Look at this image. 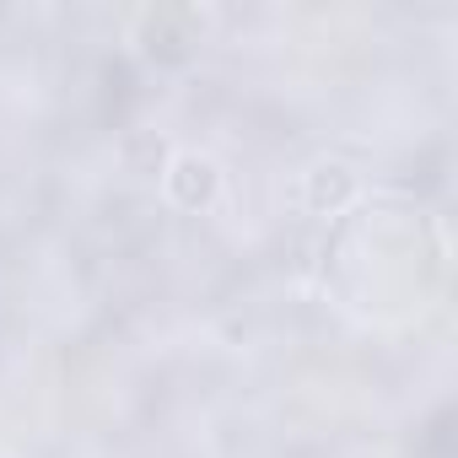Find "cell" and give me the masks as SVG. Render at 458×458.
<instances>
[{"label": "cell", "instance_id": "cell-1", "mask_svg": "<svg viewBox=\"0 0 458 458\" xmlns=\"http://www.w3.org/2000/svg\"><path fill=\"white\" fill-rule=\"evenodd\" d=\"M162 183H167V194H173L183 210H205V205L216 199V189H221V173H216L210 157H199V151H178V157L167 162Z\"/></svg>", "mask_w": 458, "mask_h": 458}, {"label": "cell", "instance_id": "cell-2", "mask_svg": "<svg viewBox=\"0 0 458 458\" xmlns=\"http://www.w3.org/2000/svg\"><path fill=\"white\" fill-rule=\"evenodd\" d=\"M308 199L324 210H340L345 199H356V173L351 167H340V162H324V167H313L308 173Z\"/></svg>", "mask_w": 458, "mask_h": 458}]
</instances>
